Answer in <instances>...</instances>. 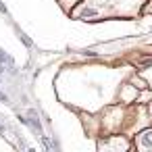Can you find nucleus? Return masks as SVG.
I'll use <instances>...</instances> for the list:
<instances>
[{"instance_id": "obj_1", "label": "nucleus", "mask_w": 152, "mask_h": 152, "mask_svg": "<svg viewBox=\"0 0 152 152\" xmlns=\"http://www.w3.org/2000/svg\"><path fill=\"white\" fill-rule=\"evenodd\" d=\"M146 0H79L69 11L71 19L102 21V19H137Z\"/></svg>"}, {"instance_id": "obj_2", "label": "nucleus", "mask_w": 152, "mask_h": 152, "mask_svg": "<svg viewBox=\"0 0 152 152\" xmlns=\"http://www.w3.org/2000/svg\"><path fill=\"white\" fill-rule=\"evenodd\" d=\"M131 148V142L121 133V135H108L106 140H98V150L106 152H125Z\"/></svg>"}, {"instance_id": "obj_3", "label": "nucleus", "mask_w": 152, "mask_h": 152, "mask_svg": "<svg viewBox=\"0 0 152 152\" xmlns=\"http://www.w3.org/2000/svg\"><path fill=\"white\" fill-rule=\"evenodd\" d=\"M133 146L142 152H152V127H146V129L137 131V135L133 140Z\"/></svg>"}, {"instance_id": "obj_4", "label": "nucleus", "mask_w": 152, "mask_h": 152, "mask_svg": "<svg viewBox=\"0 0 152 152\" xmlns=\"http://www.w3.org/2000/svg\"><path fill=\"white\" fill-rule=\"evenodd\" d=\"M135 98H137V88L131 86V83H125L121 88V102L123 104H131V102H135Z\"/></svg>"}, {"instance_id": "obj_5", "label": "nucleus", "mask_w": 152, "mask_h": 152, "mask_svg": "<svg viewBox=\"0 0 152 152\" xmlns=\"http://www.w3.org/2000/svg\"><path fill=\"white\" fill-rule=\"evenodd\" d=\"M58 2H61L63 11H65V13H69V11H71V9H73L77 2H79V0H58Z\"/></svg>"}, {"instance_id": "obj_6", "label": "nucleus", "mask_w": 152, "mask_h": 152, "mask_svg": "<svg viewBox=\"0 0 152 152\" xmlns=\"http://www.w3.org/2000/svg\"><path fill=\"white\" fill-rule=\"evenodd\" d=\"M142 15H152V0H146V4L142 9Z\"/></svg>"}, {"instance_id": "obj_7", "label": "nucleus", "mask_w": 152, "mask_h": 152, "mask_svg": "<svg viewBox=\"0 0 152 152\" xmlns=\"http://www.w3.org/2000/svg\"><path fill=\"white\" fill-rule=\"evenodd\" d=\"M146 65H152V56H150V58H144V61H135V67H137V69H142V67H146Z\"/></svg>"}, {"instance_id": "obj_8", "label": "nucleus", "mask_w": 152, "mask_h": 152, "mask_svg": "<svg viewBox=\"0 0 152 152\" xmlns=\"http://www.w3.org/2000/svg\"><path fill=\"white\" fill-rule=\"evenodd\" d=\"M148 113H150V117H152V102H148Z\"/></svg>"}, {"instance_id": "obj_9", "label": "nucleus", "mask_w": 152, "mask_h": 152, "mask_svg": "<svg viewBox=\"0 0 152 152\" xmlns=\"http://www.w3.org/2000/svg\"><path fill=\"white\" fill-rule=\"evenodd\" d=\"M0 100H7V96H4V94H0Z\"/></svg>"}]
</instances>
